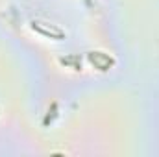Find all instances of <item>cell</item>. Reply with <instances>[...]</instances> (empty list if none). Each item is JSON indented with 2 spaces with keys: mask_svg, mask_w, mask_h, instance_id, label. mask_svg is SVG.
Returning a JSON list of instances; mask_svg holds the SVG:
<instances>
[{
  "mask_svg": "<svg viewBox=\"0 0 159 157\" xmlns=\"http://www.w3.org/2000/svg\"><path fill=\"white\" fill-rule=\"evenodd\" d=\"M32 28L37 30L39 34H43L44 37H50V39H63V37H65V34H63L59 28H56V26H46V22H41V20L34 22Z\"/></svg>",
  "mask_w": 159,
  "mask_h": 157,
  "instance_id": "7a4b0ae2",
  "label": "cell"
},
{
  "mask_svg": "<svg viewBox=\"0 0 159 157\" xmlns=\"http://www.w3.org/2000/svg\"><path fill=\"white\" fill-rule=\"evenodd\" d=\"M63 65H72V69H81V61L78 56H70V57H61Z\"/></svg>",
  "mask_w": 159,
  "mask_h": 157,
  "instance_id": "3957f363",
  "label": "cell"
},
{
  "mask_svg": "<svg viewBox=\"0 0 159 157\" xmlns=\"http://www.w3.org/2000/svg\"><path fill=\"white\" fill-rule=\"evenodd\" d=\"M89 61H91L98 70H107V69L113 67V63H115V59H113L111 56L104 54V52H91V54H89Z\"/></svg>",
  "mask_w": 159,
  "mask_h": 157,
  "instance_id": "6da1fadb",
  "label": "cell"
}]
</instances>
